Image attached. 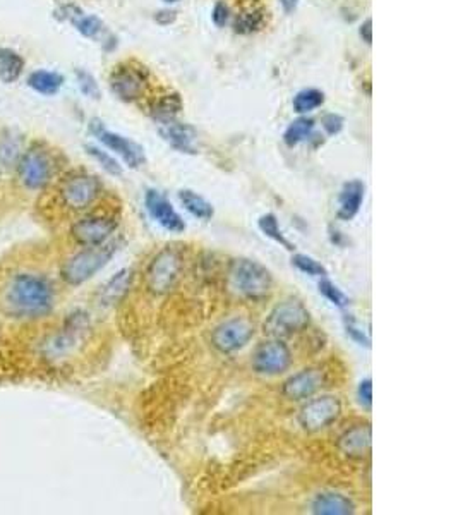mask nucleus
Returning a JSON list of instances; mask_svg holds the SVG:
<instances>
[{
    "mask_svg": "<svg viewBox=\"0 0 458 515\" xmlns=\"http://www.w3.org/2000/svg\"><path fill=\"white\" fill-rule=\"evenodd\" d=\"M88 330H90V318L86 313L78 311L71 314L62 330L54 335L50 342H46V354L50 357L66 356L81 342Z\"/></svg>",
    "mask_w": 458,
    "mask_h": 515,
    "instance_id": "nucleus-15",
    "label": "nucleus"
},
{
    "mask_svg": "<svg viewBox=\"0 0 458 515\" xmlns=\"http://www.w3.org/2000/svg\"><path fill=\"white\" fill-rule=\"evenodd\" d=\"M312 131H315V121L307 117H299L285 129V133H283V141H285L287 146L290 148L297 146L299 143L311 138Z\"/></svg>",
    "mask_w": 458,
    "mask_h": 515,
    "instance_id": "nucleus-28",
    "label": "nucleus"
},
{
    "mask_svg": "<svg viewBox=\"0 0 458 515\" xmlns=\"http://www.w3.org/2000/svg\"><path fill=\"white\" fill-rule=\"evenodd\" d=\"M151 74L146 66L136 62L126 61L117 64L113 71L110 72V89L113 91L118 100L133 104V101L141 100L143 96L148 95L150 89Z\"/></svg>",
    "mask_w": 458,
    "mask_h": 515,
    "instance_id": "nucleus-7",
    "label": "nucleus"
},
{
    "mask_svg": "<svg viewBox=\"0 0 458 515\" xmlns=\"http://www.w3.org/2000/svg\"><path fill=\"white\" fill-rule=\"evenodd\" d=\"M177 196H179V201L182 203V206H184L193 216H196L199 220H205V222L206 220L213 219L215 215L213 204L203 198L201 194L194 193V191L190 189H180L179 193H177Z\"/></svg>",
    "mask_w": 458,
    "mask_h": 515,
    "instance_id": "nucleus-24",
    "label": "nucleus"
},
{
    "mask_svg": "<svg viewBox=\"0 0 458 515\" xmlns=\"http://www.w3.org/2000/svg\"><path fill=\"white\" fill-rule=\"evenodd\" d=\"M118 229V220L112 215H86L72 224L71 236L83 248L105 244Z\"/></svg>",
    "mask_w": 458,
    "mask_h": 515,
    "instance_id": "nucleus-11",
    "label": "nucleus"
},
{
    "mask_svg": "<svg viewBox=\"0 0 458 515\" xmlns=\"http://www.w3.org/2000/svg\"><path fill=\"white\" fill-rule=\"evenodd\" d=\"M182 254L173 248H165L151 259L146 270V285L156 296L171 292L179 282L182 266H184Z\"/></svg>",
    "mask_w": 458,
    "mask_h": 515,
    "instance_id": "nucleus-8",
    "label": "nucleus"
},
{
    "mask_svg": "<svg viewBox=\"0 0 458 515\" xmlns=\"http://www.w3.org/2000/svg\"><path fill=\"white\" fill-rule=\"evenodd\" d=\"M177 19V12L175 11H160L155 14V21L162 26H167V24L173 23Z\"/></svg>",
    "mask_w": 458,
    "mask_h": 515,
    "instance_id": "nucleus-39",
    "label": "nucleus"
},
{
    "mask_svg": "<svg viewBox=\"0 0 458 515\" xmlns=\"http://www.w3.org/2000/svg\"><path fill=\"white\" fill-rule=\"evenodd\" d=\"M311 512L316 515H349L355 512V504L343 493L325 491L312 498Z\"/></svg>",
    "mask_w": 458,
    "mask_h": 515,
    "instance_id": "nucleus-20",
    "label": "nucleus"
},
{
    "mask_svg": "<svg viewBox=\"0 0 458 515\" xmlns=\"http://www.w3.org/2000/svg\"><path fill=\"white\" fill-rule=\"evenodd\" d=\"M158 133L173 150L189 153V155L198 153V133L189 124L175 121V119L162 121L158 122Z\"/></svg>",
    "mask_w": 458,
    "mask_h": 515,
    "instance_id": "nucleus-17",
    "label": "nucleus"
},
{
    "mask_svg": "<svg viewBox=\"0 0 458 515\" xmlns=\"http://www.w3.org/2000/svg\"><path fill=\"white\" fill-rule=\"evenodd\" d=\"M23 153L21 138L14 131H2L0 133V177L16 170L18 160Z\"/></svg>",
    "mask_w": 458,
    "mask_h": 515,
    "instance_id": "nucleus-21",
    "label": "nucleus"
},
{
    "mask_svg": "<svg viewBox=\"0 0 458 515\" xmlns=\"http://www.w3.org/2000/svg\"><path fill=\"white\" fill-rule=\"evenodd\" d=\"M90 131L98 138V141L103 146H107L110 151H116L131 169H139L141 165L146 164V155H144L143 146H139L138 143L126 138V136L105 129L103 122H100L98 119H93Z\"/></svg>",
    "mask_w": 458,
    "mask_h": 515,
    "instance_id": "nucleus-13",
    "label": "nucleus"
},
{
    "mask_svg": "<svg viewBox=\"0 0 458 515\" xmlns=\"http://www.w3.org/2000/svg\"><path fill=\"white\" fill-rule=\"evenodd\" d=\"M258 227H260V231L265 234L266 237H270L271 241H275L277 244L282 246V248H285L287 251L295 249V246L292 244V242L285 237V234L282 232L277 216H275L273 214H266V215L260 216V220H258Z\"/></svg>",
    "mask_w": 458,
    "mask_h": 515,
    "instance_id": "nucleus-29",
    "label": "nucleus"
},
{
    "mask_svg": "<svg viewBox=\"0 0 458 515\" xmlns=\"http://www.w3.org/2000/svg\"><path fill=\"white\" fill-rule=\"evenodd\" d=\"M280 2H282L283 11H285L287 14H290V12H294V11H295L297 2H299V0H280Z\"/></svg>",
    "mask_w": 458,
    "mask_h": 515,
    "instance_id": "nucleus-41",
    "label": "nucleus"
},
{
    "mask_svg": "<svg viewBox=\"0 0 458 515\" xmlns=\"http://www.w3.org/2000/svg\"><path fill=\"white\" fill-rule=\"evenodd\" d=\"M328 383V373L321 366H309L302 371L292 374L282 385V395L288 400L300 402L315 397Z\"/></svg>",
    "mask_w": 458,
    "mask_h": 515,
    "instance_id": "nucleus-14",
    "label": "nucleus"
},
{
    "mask_svg": "<svg viewBox=\"0 0 458 515\" xmlns=\"http://www.w3.org/2000/svg\"><path fill=\"white\" fill-rule=\"evenodd\" d=\"M343 323H345V330H347V335L354 340V342H357L359 346H364V347H371V339L367 337L366 331L360 330V326L357 325V321L354 320V318L350 316V314H347L345 318H343Z\"/></svg>",
    "mask_w": 458,
    "mask_h": 515,
    "instance_id": "nucleus-35",
    "label": "nucleus"
},
{
    "mask_svg": "<svg viewBox=\"0 0 458 515\" xmlns=\"http://www.w3.org/2000/svg\"><path fill=\"white\" fill-rule=\"evenodd\" d=\"M86 151L88 155L98 161L101 167H103V170H107L110 176H116V177L122 176V167L118 165V161L110 155V153L100 150V148L93 146V144H86Z\"/></svg>",
    "mask_w": 458,
    "mask_h": 515,
    "instance_id": "nucleus-32",
    "label": "nucleus"
},
{
    "mask_svg": "<svg viewBox=\"0 0 458 515\" xmlns=\"http://www.w3.org/2000/svg\"><path fill=\"white\" fill-rule=\"evenodd\" d=\"M180 110H182V100L179 93L175 91L162 93V95L155 96L150 101V114L156 122L175 119Z\"/></svg>",
    "mask_w": 458,
    "mask_h": 515,
    "instance_id": "nucleus-23",
    "label": "nucleus"
},
{
    "mask_svg": "<svg viewBox=\"0 0 458 515\" xmlns=\"http://www.w3.org/2000/svg\"><path fill=\"white\" fill-rule=\"evenodd\" d=\"M24 69V59L11 49H0V81L6 84L19 79Z\"/></svg>",
    "mask_w": 458,
    "mask_h": 515,
    "instance_id": "nucleus-26",
    "label": "nucleus"
},
{
    "mask_svg": "<svg viewBox=\"0 0 458 515\" xmlns=\"http://www.w3.org/2000/svg\"><path fill=\"white\" fill-rule=\"evenodd\" d=\"M118 242L110 239L100 246L83 248L67 259L61 268L62 280L71 287H79L88 280H91L101 268L108 265L110 259L117 253Z\"/></svg>",
    "mask_w": 458,
    "mask_h": 515,
    "instance_id": "nucleus-3",
    "label": "nucleus"
},
{
    "mask_svg": "<svg viewBox=\"0 0 458 515\" xmlns=\"http://www.w3.org/2000/svg\"><path fill=\"white\" fill-rule=\"evenodd\" d=\"M16 174L21 186L28 191L45 189L55 177V160L41 143H33L21 153Z\"/></svg>",
    "mask_w": 458,
    "mask_h": 515,
    "instance_id": "nucleus-5",
    "label": "nucleus"
},
{
    "mask_svg": "<svg viewBox=\"0 0 458 515\" xmlns=\"http://www.w3.org/2000/svg\"><path fill=\"white\" fill-rule=\"evenodd\" d=\"M342 402L333 395H321L309 400L299 411V424L307 433H317L321 429L332 426L340 418Z\"/></svg>",
    "mask_w": 458,
    "mask_h": 515,
    "instance_id": "nucleus-10",
    "label": "nucleus"
},
{
    "mask_svg": "<svg viewBox=\"0 0 458 515\" xmlns=\"http://www.w3.org/2000/svg\"><path fill=\"white\" fill-rule=\"evenodd\" d=\"M292 366V352L283 340L268 339L253 352V369L263 376H278Z\"/></svg>",
    "mask_w": 458,
    "mask_h": 515,
    "instance_id": "nucleus-9",
    "label": "nucleus"
},
{
    "mask_svg": "<svg viewBox=\"0 0 458 515\" xmlns=\"http://www.w3.org/2000/svg\"><path fill=\"white\" fill-rule=\"evenodd\" d=\"M228 287L234 291L237 296L244 297L248 301H261L270 296L273 289V275L261 263L254 261L249 258L232 259L228 266Z\"/></svg>",
    "mask_w": 458,
    "mask_h": 515,
    "instance_id": "nucleus-2",
    "label": "nucleus"
},
{
    "mask_svg": "<svg viewBox=\"0 0 458 515\" xmlns=\"http://www.w3.org/2000/svg\"><path fill=\"white\" fill-rule=\"evenodd\" d=\"M55 287L49 276L36 271H18L7 280L4 302L18 318H44L55 308Z\"/></svg>",
    "mask_w": 458,
    "mask_h": 515,
    "instance_id": "nucleus-1",
    "label": "nucleus"
},
{
    "mask_svg": "<svg viewBox=\"0 0 458 515\" xmlns=\"http://www.w3.org/2000/svg\"><path fill=\"white\" fill-rule=\"evenodd\" d=\"M364 194H366V184L362 181L354 179V181L345 182L340 194H338V219L343 220V222L354 220L364 203Z\"/></svg>",
    "mask_w": 458,
    "mask_h": 515,
    "instance_id": "nucleus-19",
    "label": "nucleus"
},
{
    "mask_svg": "<svg viewBox=\"0 0 458 515\" xmlns=\"http://www.w3.org/2000/svg\"><path fill=\"white\" fill-rule=\"evenodd\" d=\"M372 433L369 424H354L338 436L337 449L349 459H364L371 454Z\"/></svg>",
    "mask_w": 458,
    "mask_h": 515,
    "instance_id": "nucleus-18",
    "label": "nucleus"
},
{
    "mask_svg": "<svg viewBox=\"0 0 458 515\" xmlns=\"http://www.w3.org/2000/svg\"><path fill=\"white\" fill-rule=\"evenodd\" d=\"M265 24L266 11L261 7H253V9H245L235 16L234 31L239 35H251L254 31H260Z\"/></svg>",
    "mask_w": 458,
    "mask_h": 515,
    "instance_id": "nucleus-27",
    "label": "nucleus"
},
{
    "mask_svg": "<svg viewBox=\"0 0 458 515\" xmlns=\"http://www.w3.org/2000/svg\"><path fill=\"white\" fill-rule=\"evenodd\" d=\"M254 337V325L248 318H228L215 326L211 331V344L222 354L240 351Z\"/></svg>",
    "mask_w": 458,
    "mask_h": 515,
    "instance_id": "nucleus-12",
    "label": "nucleus"
},
{
    "mask_svg": "<svg viewBox=\"0 0 458 515\" xmlns=\"http://www.w3.org/2000/svg\"><path fill=\"white\" fill-rule=\"evenodd\" d=\"M63 84V76L58 74V72H52V71H35L29 74L28 78V86L31 89H35L36 93L45 96H52L58 89L62 88Z\"/></svg>",
    "mask_w": 458,
    "mask_h": 515,
    "instance_id": "nucleus-25",
    "label": "nucleus"
},
{
    "mask_svg": "<svg viewBox=\"0 0 458 515\" xmlns=\"http://www.w3.org/2000/svg\"><path fill=\"white\" fill-rule=\"evenodd\" d=\"M343 122L345 121H343V117L338 116V114H326L323 121H321V124H323V129L326 133L330 136H335L343 129Z\"/></svg>",
    "mask_w": 458,
    "mask_h": 515,
    "instance_id": "nucleus-37",
    "label": "nucleus"
},
{
    "mask_svg": "<svg viewBox=\"0 0 458 515\" xmlns=\"http://www.w3.org/2000/svg\"><path fill=\"white\" fill-rule=\"evenodd\" d=\"M317 289H320L321 296H325L326 299L332 302L333 306H337V308H345V306L349 304V297H347L342 289H338L332 280L326 279V276H323V279L320 280Z\"/></svg>",
    "mask_w": 458,
    "mask_h": 515,
    "instance_id": "nucleus-33",
    "label": "nucleus"
},
{
    "mask_svg": "<svg viewBox=\"0 0 458 515\" xmlns=\"http://www.w3.org/2000/svg\"><path fill=\"white\" fill-rule=\"evenodd\" d=\"M211 19L218 28H222L227 24L228 21V7L225 6L223 2H216L213 7V12H211Z\"/></svg>",
    "mask_w": 458,
    "mask_h": 515,
    "instance_id": "nucleus-38",
    "label": "nucleus"
},
{
    "mask_svg": "<svg viewBox=\"0 0 458 515\" xmlns=\"http://www.w3.org/2000/svg\"><path fill=\"white\" fill-rule=\"evenodd\" d=\"M292 265L309 276H320V279H323V276L328 275V270H326L317 259L307 256V254H294V256H292Z\"/></svg>",
    "mask_w": 458,
    "mask_h": 515,
    "instance_id": "nucleus-31",
    "label": "nucleus"
},
{
    "mask_svg": "<svg viewBox=\"0 0 458 515\" xmlns=\"http://www.w3.org/2000/svg\"><path fill=\"white\" fill-rule=\"evenodd\" d=\"M357 399H359L360 406L366 407L367 411H371V407H372V380L371 378H364V380L359 383Z\"/></svg>",
    "mask_w": 458,
    "mask_h": 515,
    "instance_id": "nucleus-36",
    "label": "nucleus"
},
{
    "mask_svg": "<svg viewBox=\"0 0 458 515\" xmlns=\"http://www.w3.org/2000/svg\"><path fill=\"white\" fill-rule=\"evenodd\" d=\"M360 36H362V40L366 41V44H371L372 41V21L371 19H366L362 23V26H360Z\"/></svg>",
    "mask_w": 458,
    "mask_h": 515,
    "instance_id": "nucleus-40",
    "label": "nucleus"
},
{
    "mask_svg": "<svg viewBox=\"0 0 458 515\" xmlns=\"http://www.w3.org/2000/svg\"><path fill=\"white\" fill-rule=\"evenodd\" d=\"M163 2H179V0H163Z\"/></svg>",
    "mask_w": 458,
    "mask_h": 515,
    "instance_id": "nucleus-42",
    "label": "nucleus"
},
{
    "mask_svg": "<svg viewBox=\"0 0 458 515\" xmlns=\"http://www.w3.org/2000/svg\"><path fill=\"white\" fill-rule=\"evenodd\" d=\"M131 282H133V271L129 268L117 271L107 284L103 285L100 292V302L103 306H116L122 297L129 291Z\"/></svg>",
    "mask_w": 458,
    "mask_h": 515,
    "instance_id": "nucleus-22",
    "label": "nucleus"
},
{
    "mask_svg": "<svg viewBox=\"0 0 458 515\" xmlns=\"http://www.w3.org/2000/svg\"><path fill=\"white\" fill-rule=\"evenodd\" d=\"M309 325H311V313L304 302L295 297H287L271 309L263 330L270 339L285 340L307 330Z\"/></svg>",
    "mask_w": 458,
    "mask_h": 515,
    "instance_id": "nucleus-4",
    "label": "nucleus"
},
{
    "mask_svg": "<svg viewBox=\"0 0 458 515\" xmlns=\"http://www.w3.org/2000/svg\"><path fill=\"white\" fill-rule=\"evenodd\" d=\"M144 206L150 216L167 232L182 234L185 231L184 219L177 214L173 204L156 189H148L144 194Z\"/></svg>",
    "mask_w": 458,
    "mask_h": 515,
    "instance_id": "nucleus-16",
    "label": "nucleus"
},
{
    "mask_svg": "<svg viewBox=\"0 0 458 515\" xmlns=\"http://www.w3.org/2000/svg\"><path fill=\"white\" fill-rule=\"evenodd\" d=\"M100 179L88 172H71L61 179L57 187V196L62 206L71 211H84L98 199L101 194Z\"/></svg>",
    "mask_w": 458,
    "mask_h": 515,
    "instance_id": "nucleus-6",
    "label": "nucleus"
},
{
    "mask_svg": "<svg viewBox=\"0 0 458 515\" xmlns=\"http://www.w3.org/2000/svg\"><path fill=\"white\" fill-rule=\"evenodd\" d=\"M325 104V95L323 91L315 88L302 89L294 96V110L297 114H307L316 110L317 107Z\"/></svg>",
    "mask_w": 458,
    "mask_h": 515,
    "instance_id": "nucleus-30",
    "label": "nucleus"
},
{
    "mask_svg": "<svg viewBox=\"0 0 458 515\" xmlns=\"http://www.w3.org/2000/svg\"><path fill=\"white\" fill-rule=\"evenodd\" d=\"M76 78H78L79 89H81L84 95L90 96V98H100L98 83H96L95 78H93L90 72H86L83 69H78V71H76Z\"/></svg>",
    "mask_w": 458,
    "mask_h": 515,
    "instance_id": "nucleus-34",
    "label": "nucleus"
}]
</instances>
